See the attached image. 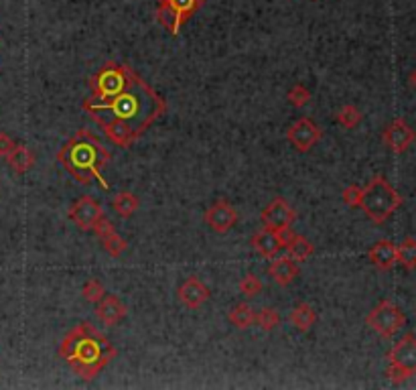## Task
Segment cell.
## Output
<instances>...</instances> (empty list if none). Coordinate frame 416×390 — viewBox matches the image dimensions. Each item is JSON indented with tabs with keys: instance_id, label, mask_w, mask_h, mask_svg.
Listing matches in <instances>:
<instances>
[{
	"instance_id": "25",
	"label": "cell",
	"mask_w": 416,
	"mask_h": 390,
	"mask_svg": "<svg viewBox=\"0 0 416 390\" xmlns=\"http://www.w3.org/2000/svg\"><path fill=\"white\" fill-rule=\"evenodd\" d=\"M361 118H364L361 110L354 106V104H345L339 112H335V122L347 130L355 129L361 122Z\"/></svg>"
},
{
	"instance_id": "27",
	"label": "cell",
	"mask_w": 416,
	"mask_h": 390,
	"mask_svg": "<svg viewBox=\"0 0 416 390\" xmlns=\"http://www.w3.org/2000/svg\"><path fill=\"white\" fill-rule=\"evenodd\" d=\"M254 324H258V327L262 331H272V329H276L280 325V313L276 309H272V307H264V309H260L256 313Z\"/></svg>"
},
{
	"instance_id": "23",
	"label": "cell",
	"mask_w": 416,
	"mask_h": 390,
	"mask_svg": "<svg viewBox=\"0 0 416 390\" xmlns=\"http://www.w3.org/2000/svg\"><path fill=\"white\" fill-rule=\"evenodd\" d=\"M138 197L132 194V192H120V194L114 197V201H112V208H114V212L118 214L120 217H128L134 216V212L138 210Z\"/></svg>"
},
{
	"instance_id": "21",
	"label": "cell",
	"mask_w": 416,
	"mask_h": 390,
	"mask_svg": "<svg viewBox=\"0 0 416 390\" xmlns=\"http://www.w3.org/2000/svg\"><path fill=\"white\" fill-rule=\"evenodd\" d=\"M289 317H291L292 325H294L299 331H309L313 325H315V322H317V311L313 309V305L303 301V303L292 307Z\"/></svg>"
},
{
	"instance_id": "5",
	"label": "cell",
	"mask_w": 416,
	"mask_h": 390,
	"mask_svg": "<svg viewBox=\"0 0 416 390\" xmlns=\"http://www.w3.org/2000/svg\"><path fill=\"white\" fill-rule=\"evenodd\" d=\"M416 374V338L406 333L394 347L388 352V370L386 376L390 382L400 384Z\"/></svg>"
},
{
	"instance_id": "16",
	"label": "cell",
	"mask_w": 416,
	"mask_h": 390,
	"mask_svg": "<svg viewBox=\"0 0 416 390\" xmlns=\"http://www.w3.org/2000/svg\"><path fill=\"white\" fill-rule=\"evenodd\" d=\"M368 259L372 260L378 270H390L398 264V254H396V244L392 240H378L374 246L368 250Z\"/></svg>"
},
{
	"instance_id": "31",
	"label": "cell",
	"mask_w": 416,
	"mask_h": 390,
	"mask_svg": "<svg viewBox=\"0 0 416 390\" xmlns=\"http://www.w3.org/2000/svg\"><path fill=\"white\" fill-rule=\"evenodd\" d=\"M341 197H343L345 205H350V208H359V201H361V187H359V185H350V187L343 189Z\"/></svg>"
},
{
	"instance_id": "22",
	"label": "cell",
	"mask_w": 416,
	"mask_h": 390,
	"mask_svg": "<svg viewBox=\"0 0 416 390\" xmlns=\"http://www.w3.org/2000/svg\"><path fill=\"white\" fill-rule=\"evenodd\" d=\"M228 319L229 324L238 327V329H248L250 325L254 324V319H256V311L248 303H238L229 309Z\"/></svg>"
},
{
	"instance_id": "17",
	"label": "cell",
	"mask_w": 416,
	"mask_h": 390,
	"mask_svg": "<svg viewBox=\"0 0 416 390\" xmlns=\"http://www.w3.org/2000/svg\"><path fill=\"white\" fill-rule=\"evenodd\" d=\"M299 264H296V260H292L291 257H278V259H274L271 262V266H268V275H271L272 279L276 284H280V287H289L296 277H299Z\"/></svg>"
},
{
	"instance_id": "32",
	"label": "cell",
	"mask_w": 416,
	"mask_h": 390,
	"mask_svg": "<svg viewBox=\"0 0 416 390\" xmlns=\"http://www.w3.org/2000/svg\"><path fill=\"white\" fill-rule=\"evenodd\" d=\"M17 147V143L6 134V132H0V157L2 159H6L10 152H13V149Z\"/></svg>"
},
{
	"instance_id": "20",
	"label": "cell",
	"mask_w": 416,
	"mask_h": 390,
	"mask_svg": "<svg viewBox=\"0 0 416 390\" xmlns=\"http://www.w3.org/2000/svg\"><path fill=\"white\" fill-rule=\"evenodd\" d=\"M285 248H287V257H291L296 262L307 260L315 252V246H313L311 240H307L305 236H301V234H291V238L287 240V246Z\"/></svg>"
},
{
	"instance_id": "9",
	"label": "cell",
	"mask_w": 416,
	"mask_h": 390,
	"mask_svg": "<svg viewBox=\"0 0 416 390\" xmlns=\"http://www.w3.org/2000/svg\"><path fill=\"white\" fill-rule=\"evenodd\" d=\"M321 136H323V130L319 129L311 118H299L291 129L287 130V140L292 143V147L299 152L311 151L321 140Z\"/></svg>"
},
{
	"instance_id": "28",
	"label": "cell",
	"mask_w": 416,
	"mask_h": 390,
	"mask_svg": "<svg viewBox=\"0 0 416 390\" xmlns=\"http://www.w3.org/2000/svg\"><path fill=\"white\" fill-rule=\"evenodd\" d=\"M311 89L303 84H294V86L287 92V100L291 102L294 108H303L311 102Z\"/></svg>"
},
{
	"instance_id": "12",
	"label": "cell",
	"mask_w": 416,
	"mask_h": 390,
	"mask_svg": "<svg viewBox=\"0 0 416 390\" xmlns=\"http://www.w3.org/2000/svg\"><path fill=\"white\" fill-rule=\"evenodd\" d=\"M384 145L396 154L404 152L416 140V132L402 118H394L382 134Z\"/></svg>"
},
{
	"instance_id": "15",
	"label": "cell",
	"mask_w": 416,
	"mask_h": 390,
	"mask_svg": "<svg viewBox=\"0 0 416 390\" xmlns=\"http://www.w3.org/2000/svg\"><path fill=\"white\" fill-rule=\"evenodd\" d=\"M126 313H128L126 305L116 295H108L106 293L104 297L96 303V315L108 327H114V325L120 324L126 317Z\"/></svg>"
},
{
	"instance_id": "6",
	"label": "cell",
	"mask_w": 416,
	"mask_h": 390,
	"mask_svg": "<svg viewBox=\"0 0 416 390\" xmlns=\"http://www.w3.org/2000/svg\"><path fill=\"white\" fill-rule=\"evenodd\" d=\"M404 324H406V315L402 313V309L398 305L388 299L380 301L366 317V325L370 329H374L375 333L384 340L394 338L396 333L404 327Z\"/></svg>"
},
{
	"instance_id": "3",
	"label": "cell",
	"mask_w": 416,
	"mask_h": 390,
	"mask_svg": "<svg viewBox=\"0 0 416 390\" xmlns=\"http://www.w3.org/2000/svg\"><path fill=\"white\" fill-rule=\"evenodd\" d=\"M57 161L82 185H92L94 181H98L102 189H110L102 171L112 161V154L89 130H78L59 149Z\"/></svg>"
},
{
	"instance_id": "29",
	"label": "cell",
	"mask_w": 416,
	"mask_h": 390,
	"mask_svg": "<svg viewBox=\"0 0 416 390\" xmlns=\"http://www.w3.org/2000/svg\"><path fill=\"white\" fill-rule=\"evenodd\" d=\"M82 295L87 303L96 305L106 295L104 284H102V281H98V279H89V281L83 282Z\"/></svg>"
},
{
	"instance_id": "24",
	"label": "cell",
	"mask_w": 416,
	"mask_h": 390,
	"mask_svg": "<svg viewBox=\"0 0 416 390\" xmlns=\"http://www.w3.org/2000/svg\"><path fill=\"white\" fill-rule=\"evenodd\" d=\"M396 254H398V264H402L406 270H415L416 268V240L404 238L400 246H396Z\"/></svg>"
},
{
	"instance_id": "10",
	"label": "cell",
	"mask_w": 416,
	"mask_h": 390,
	"mask_svg": "<svg viewBox=\"0 0 416 390\" xmlns=\"http://www.w3.org/2000/svg\"><path fill=\"white\" fill-rule=\"evenodd\" d=\"M291 228H289V230H282V232H274V230L264 228V230H260V232H256V234L252 236L250 244H252V248H254L260 257L272 260L285 246H287V240L291 238Z\"/></svg>"
},
{
	"instance_id": "2",
	"label": "cell",
	"mask_w": 416,
	"mask_h": 390,
	"mask_svg": "<svg viewBox=\"0 0 416 390\" xmlns=\"http://www.w3.org/2000/svg\"><path fill=\"white\" fill-rule=\"evenodd\" d=\"M116 354L114 344L87 322L76 325L59 346V356L85 382L96 378L116 358Z\"/></svg>"
},
{
	"instance_id": "7",
	"label": "cell",
	"mask_w": 416,
	"mask_h": 390,
	"mask_svg": "<svg viewBox=\"0 0 416 390\" xmlns=\"http://www.w3.org/2000/svg\"><path fill=\"white\" fill-rule=\"evenodd\" d=\"M102 216H104V210H102L100 201L94 199L92 195H83V197H80V199L71 205V210H69L71 222H73L82 232H92L94 226L100 222V217Z\"/></svg>"
},
{
	"instance_id": "4",
	"label": "cell",
	"mask_w": 416,
	"mask_h": 390,
	"mask_svg": "<svg viewBox=\"0 0 416 390\" xmlns=\"http://www.w3.org/2000/svg\"><path fill=\"white\" fill-rule=\"evenodd\" d=\"M400 205H402V195L382 175H375L366 187H361L359 208L374 224H384Z\"/></svg>"
},
{
	"instance_id": "30",
	"label": "cell",
	"mask_w": 416,
	"mask_h": 390,
	"mask_svg": "<svg viewBox=\"0 0 416 390\" xmlns=\"http://www.w3.org/2000/svg\"><path fill=\"white\" fill-rule=\"evenodd\" d=\"M262 289H264V284H262V281H260L256 275H246V277L240 281V291H242L248 299L258 297V295L262 293Z\"/></svg>"
},
{
	"instance_id": "13",
	"label": "cell",
	"mask_w": 416,
	"mask_h": 390,
	"mask_svg": "<svg viewBox=\"0 0 416 390\" xmlns=\"http://www.w3.org/2000/svg\"><path fill=\"white\" fill-rule=\"evenodd\" d=\"M209 289L206 282L197 277H187L177 289V299L185 305L187 309H199L203 303H208Z\"/></svg>"
},
{
	"instance_id": "14",
	"label": "cell",
	"mask_w": 416,
	"mask_h": 390,
	"mask_svg": "<svg viewBox=\"0 0 416 390\" xmlns=\"http://www.w3.org/2000/svg\"><path fill=\"white\" fill-rule=\"evenodd\" d=\"M92 232L100 238L106 252H108L110 257H114V259H118V257L124 252L126 248H128L126 240L122 238L116 230H114L112 222H110L106 216L100 217V222L94 226V230H92Z\"/></svg>"
},
{
	"instance_id": "33",
	"label": "cell",
	"mask_w": 416,
	"mask_h": 390,
	"mask_svg": "<svg viewBox=\"0 0 416 390\" xmlns=\"http://www.w3.org/2000/svg\"><path fill=\"white\" fill-rule=\"evenodd\" d=\"M408 82H410V86L416 87V67L410 71V75H408Z\"/></svg>"
},
{
	"instance_id": "8",
	"label": "cell",
	"mask_w": 416,
	"mask_h": 390,
	"mask_svg": "<svg viewBox=\"0 0 416 390\" xmlns=\"http://www.w3.org/2000/svg\"><path fill=\"white\" fill-rule=\"evenodd\" d=\"M260 219H262L264 228L274 230V232H282V230L291 228L292 222L296 219V212L282 197H274L271 203L262 210Z\"/></svg>"
},
{
	"instance_id": "1",
	"label": "cell",
	"mask_w": 416,
	"mask_h": 390,
	"mask_svg": "<svg viewBox=\"0 0 416 390\" xmlns=\"http://www.w3.org/2000/svg\"><path fill=\"white\" fill-rule=\"evenodd\" d=\"M89 89L83 110L120 149L134 145L166 110L165 100L130 65L118 62H106L89 80Z\"/></svg>"
},
{
	"instance_id": "11",
	"label": "cell",
	"mask_w": 416,
	"mask_h": 390,
	"mask_svg": "<svg viewBox=\"0 0 416 390\" xmlns=\"http://www.w3.org/2000/svg\"><path fill=\"white\" fill-rule=\"evenodd\" d=\"M203 219H206V224H208L213 232L226 234V232H229V230L236 226V222H238V212H236V208H234L229 201H226V199H217L211 208L206 210Z\"/></svg>"
},
{
	"instance_id": "19",
	"label": "cell",
	"mask_w": 416,
	"mask_h": 390,
	"mask_svg": "<svg viewBox=\"0 0 416 390\" xmlns=\"http://www.w3.org/2000/svg\"><path fill=\"white\" fill-rule=\"evenodd\" d=\"M6 163H8V167H10L15 173L22 175L33 169V165H35V154H33V151H31L29 147L17 145V147L13 149V152L6 157Z\"/></svg>"
},
{
	"instance_id": "18",
	"label": "cell",
	"mask_w": 416,
	"mask_h": 390,
	"mask_svg": "<svg viewBox=\"0 0 416 390\" xmlns=\"http://www.w3.org/2000/svg\"><path fill=\"white\" fill-rule=\"evenodd\" d=\"M159 2L168 6V8L175 13V17H177V27L181 29V27L201 8V4H203L206 0H159Z\"/></svg>"
},
{
	"instance_id": "26",
	"label": "cell",
	"mask_w": 416,
	"mask_h": 390,
	"mask_svg": "<svg viewBox=\"0 0 416 390\" xmlns=\"http://www.w3.org/2000/svg\"><path fill=\"white\" fill-rule=\"evenodd\" d=\"M155 19H157V22L161 24V27H165L166 31L173 35V37H177L179 35V27H177V17H175V13L168 8V6H165V4H161L159 2V6H157V13H155Z\"/></svg>"
}]
</instances>
